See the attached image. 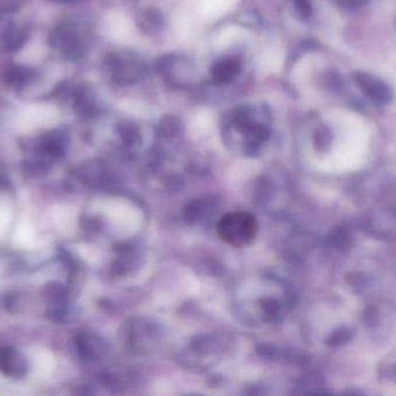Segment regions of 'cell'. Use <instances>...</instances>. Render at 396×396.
Returning a JSON list of instances; mask_svg holds the SVG:
<instances>
[{
    "instance_id": "obj_1",
    "label": "cell",
    "mask_w": 396,
    "mask_h": 396,
    "mask_svg": "<svg viewBox=\"0 0 396 396\" xmlns=\"http://www.w3.org/2000/svg\"><path fill=\"white\" fill-rule=\"evenodd\" d=\"M219 237L227 244L243 248L250 244L257 234V222L250 213H230L223 216L217 225Z\"/></svg>"
},
{
    "instance_id": "obj_2",
    "label": "cell",
    "mask_w": 396,
    "mask_h": 396,
    "mask_svg": "<svg viewBox=\"0 0 396 396\" xmlns=\"http://www.w3.org/2000/svg\"><path fill=\"white\" fill-rule=\"evenodd\" d=\"M355 81L357 86L377 105H387L392 100V92L390 87L387 86L383 81H379L378 78L365 74V72H357L355 74Z\"/></svg>"
},
{
    "instance_id": "obj_3",
    "label": "cell",
    "mask_w": 396,
    "mask_h": 396,
    "mask_svg": "<svg viewBox=\"0 0 396 396\" xmlns=\"http://www.w3.org/2000/svg\"><path fill=\"white\" fill-rule=\"evenodd\" d=\"M49 41L54 48L61 49L63 55L69 60H78L85 54L83 45L69 29H56L50 35Z\"/></svg>"
},
{
    "instance_id": "obj_4",
    "label": "cell",
    "mask_w": 396,
    "mask_h": 396,
    "mask_svg": "<svg viewBox=\"0 0 396 396\" xmlns=\"http://www.w3.org/2000/svg\"><path fill=\"white\" fill-rule=\"evenodd\" d=\"M0 370L7 377H25L27 373L26 361L13 348L4 346L0 348Z\"/></svg>"
},
{
    "instance_id": "obj_5",
    "label": "cell",
    "mask_w": 396,
    "mask_h": 396,
    "mask_svg": "<svg viewBox=\"0 0 396 396\" xmlns=\"http://www.w3.org/2000/svg\"><path fill=\"white\" fill-rule=\"evenodd\" d=\"M243 69V62L239 57H227L214 63L211 69L212 77L216 84L223 85L233 81Z\"/></svg>"
},
{
    "instance_id": "obj_6",
    "label": "cell",
    "mask_w": 396,
    "mask_h": 396,
    "mask_svg": "<svg viewBox=\"0 0 396 396\" xmlns=\"http://www.w3.org/2000/svg\"><path fill=\"white\" fill-rule=\"evenodd\" d=\"M116 81L130 84L136 81L141 74V65L132 57H115L112 63Z\"/></svg>"
},
{
    "instance_id": "obj_7",
    "label": "cell",
    "mask_w": 396,
    "mask_h": 396,
    "mask_svg": "<svg viewBox=\"0 0 396 396\" xmlns=\"http://www.w3.org/2000/svg\"><path fill=\"white\" fill-rule=\"evenodd\" d=\"M66 145V134L62 130H52L42 141L41 152L48 157L59 158L64 155Z\"/></svg>"
},
{
    "instance_id": "obj_8",
    "label": "cell",
    "mask_w": 396,
    "mask_h": 396,
    "mask_svg": "<svg viewBox=\"0 0 396 396\" xmlns=\"http://www.w3.org/2000/svg\"><path fill=\"white\" fill-rule=\"evenodd\" d=\"M27 32L23 29L12 28L6 33V35L4 36V47L7 52H16L19 49L23 48L27 41Z\"/></svg>"
},
{
    "instance_id": "obj_9",
    "label": "cell",
    "mask_w": 396,
    "mask_h": 396,
    "mask_svg": "<svg viewBox=\"0 0 396 396\" xmlns=\"http://www.w3.org/2000/svg\"><path fill=\"white\" fill-rule=\"evenodd\" d=\"M141 28L147 33L157 32L163 23V16L156 9H147L139 18Z\"/></svg>"
},
{
    "instance_id": "obj_10",
    "label": "cell",
    "mask_w": 396,
    "mask_h": 396,
    "mask_svg": "<svg viewBox=\"0 0 396 396\" xmlns=\"http://www.w3.org/2000/svg\"><path fill=\"white\" fill-rule=\"evenodd\" d=\"M30 77H32L30 70L23 68V67H20V65L11 69L8 71V74H7V81H10L11 84L14 85V86H23V85H26Z\"/></svg>"
},
{
    "instance_id": "obj_11",
    "label": "cell",
    "mask_w": 396,
    "mask_h": 396,
    "mask_svg": "<svg viewBox=\"0 0 396 396\" xmlns=\"http://www.w3.org/2000/svg\"><path fill=\"white\" fill-rule=\"evenodd\" d=\"M293 4L301 19H310L313 12L310 0H293Z\"/></svg>"
},
{
    "instance_id": "obj_12",
    "label": "cell",
    "mask_w": 396,
    "mask_h": 396,
    "mask_svg": "<svg viewBox=\"0 0 396 396\" xmlns=\"http://www.w3.org/2000/svg\"><path fill=\"white\" fill-rule=\"evenodd\" d=\"M26 172L32 176H39L40 174H45L47 172V166L45 163L41 162H34V163H27Z\"/></svg>"
},
{
    "instance_id": "obj_13",
    "label": "cell",
    "mask_w": 396,
    "mask_h": 396,
    "mask_svg": "<svg viewBox=\"0 0 396 396\" xmlns=\"http://www.w3.org/2000/svg\"><path fill=\"white\" fill-rule=\"evenodd\" d=\"M13 27L11 20L6 16H4L3 13H0V36L3 38L6 35V33L10 30L11 28Z\"/></svg>"
},
{
    "instance_id": "obj_14",
    "label": "cell",
    "mask_w": 396,
    "mask_h": 396,
    "mask_svg": "<svg viewBox=\"0 0 396 396\" xmlns=\"http://www.w3.org/2000/svg\"><path fill=\"white\" fill-rule=\"evenodd\" d=\"M327 84H328V86L332 89V90H337V89H339L341 85H342V81H341V78L339 77V74H330L328 78H327Z\"/></svg>"
},
{
    "instance_id": "obj_15",
    "label": "cell",
    "mask_w": 396,
    "mask_h": 396,
    "mask_svg": "<svg viewBox=\"0 0 396 396\" xmlns=\"http://www.w3.org/2000/svg\"><path fill=\"white\" fill-rule=\"evenodd\" d=\"M351 6H363V5H366V4L370 1V0H346Z\"/></svg>"
},
{
    "instance_id": "obj_16",
    "label": "cell",
    "mask_w": 396,
    "mask_h": 396,
    "mask_svg": "<svg viewBox=\"0 0 396 396\" xmlns=\"http://www.w3.org/2000/svg\"><path fill=\"white\" fill-rule=\"evenodd\" d=\"M54 1H58V3L69 4V3H74V1H76V0H54Z\"/></svg>"
}]
</instances>
